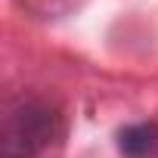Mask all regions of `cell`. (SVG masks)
Here are the masks:
<instances>
[{"instance_id":"cell-1","label":"cell","mask_w":158,"mask_h":158,"mask_svg":"<svg viewBox=\"0 0 158 158\" xmlns=\"http://www.w3.org/2000/svg\"><path fill=\"white\" fill-rule=\"evenodd\" d=\"M59 133V115L50 102L22 96L3 112L0 158H37Z\"/></svg>"},{"instance_id":"cell-2","label":"cell","mask_w":158,"mask_h":158,"mask_svg":"<svg viewBox=\"0 0 158 158\" xmlns=\"http://www.w3.org/2000/svg\"><path fill=\"white\" fill-rule=\"evenodd\" d=\"M118 152L124 158H155L158 155V127L155 124H127L118 130Z\"/></svg>"}]
</instances>
